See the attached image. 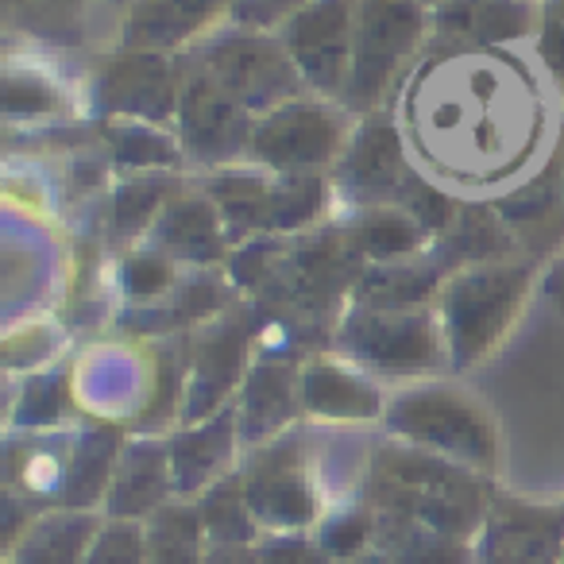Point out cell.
<instances>
[{"label":"cell","mask_w":564,"mask_h":564,"mask_svg":"<svg viewBox=\"0 0 564 564\" xmlns=\"http://www.w3.org/2000/svg\"><path fill=\"white\" fill-rule=\"evenodd\" d=\"M205 522H209L213 541L225 545H243L251 541V507L248 495H240L236 487H217L205 502Z\"/></svg>","instance_id":"obj_24"},{"label":"cell","mask_w":564,"mask_h":564,"mask_svg":"<svg viewBox=\"0 0 564 564\" xmlns=\"http://www.w3.org/2000/svg\"><path fill=\"white\" fill-rule=\"evenodd\" d=\"M166 491L163 460L151 456H128L120 468L117 484H112V514H143V510H159Z\"/></svg>","instance_id":"obj_19"},{"label":"cell","mask_w":564,"mask_h":564,"mask_svg":"<svg viewBox=\"0 0 564 564\" xmlns=\"http://www.w3.org/2000/svg\"><path fill=\"white\" fill-rule=\"evenodd\" d=\"M251 151L259 163L286 174H306L340 151V124L314 101H286L256 120Z\"/></svg>","instance_id":"obj_5"},{"label":"cell","mask_w":564,"mask_h":564,"mask_svg":"<svg viewBox=\"0 0 564 564\" xmlns=\"http://www.w3.org/2000/svg\"><path fill=\"white\" fill-rule=\"evenodd\" d=\"M159 236L171 251L186 259H217L220 256V228H217V209H209L205 202H178L166 209V217L159 220Z\"/></svg>","instance_id":"obj_16"},{"label":"cell","mask_w":564,"mask_h":564,"mask_svg":"<svg viewBox=\"0 0 564 564\" xmlns=\"http://www.w3.org/2000/svg\"><path fill=\"white\" fill-rule=\"evenodd\" d=\"M109 140H112V148H117V155L132 166H166L178 159L171 140H163V135L143 124H132V120H128V124H112Z\"/></svg>","instance_id":"obj_25"},{"label":"cell","mask_w":564,"mask_h":564,"mask_svg":"<svg viewBox=\"0 0 564 564\" xmlns=\"http://www.w3.org/2000/svg\"><path fill=\"white\" fill-rule=\"evenodd\" d=\"M422 228L406 209H368L352 228V248L371 259H399L422 243Z\"/></svg>","instance_id":"obj_18"},{"label":"cell","mask_w":564,"mask_h":564,"mask_svg":"<svg viewBox=\"0 0 564 564\" xmlns=\"http://www.w3.org/2000/svg\"><path fill=\"white\" fill-rule=\"evenodd\" d=\"M433 24L445 47H491L530 32L533 9L525 0H441Z\"/></svg>","instance_id":"obj_9"},{"label":"cell","mask_w":564,"mask_h":564,"mask_svg":"<svg viewBox=\"0 0 564 564\" xmlns=\"http://www.w3.org/2000/svg\"><path fill=\"white\" fill-rule=\"evenodd\" d=\"M128 282H132L135 294H151V291H159V286L171 282V271H166L163 259L140 256V259H132V267H128Z\"/></svg>","instance_id":"obj_30"},{"label":"cell","mask_w":564,"mask_h":564,"mask_svg":"<svg viewBox=\"0 0 564 564\" xmlns=\"http://www.w3.org/2000/svg\"><path fill=\"white\" fill-rule=\"evenodd\" d=\"M86 545H94V518L47 514L24 533L17 556L20 564H82Z\"/></svg>","instance_id":"obj_14"},{"label":"cell","mask_w":564,"mask_h":564,"mask_svg":"<svg viewBox=\"0 0 564 564\" xmlns=\"http://www.w3.org/2000/svg\"><path fill=\"white\" fill-rule=\"evenodd\" d=\"M340 186L356 197H402L406 194V166L402 143L391 124L368 120L340 155Z\"/></svg>","instance_id":"obj_10"},{"label":"cell","mask_w":564,"mask_h":564,"mask_svg":"<svg viewBox=\"0 0 564 564\" xmlns=\"http://www.w3.org/2000/svg\"><path fill=\"white\" fill-rule=\"evenodd\" d=\"M178 117L186 151L205 163H225L240 155L256 135V120L248 117V109L205 70H194L182 82Z\"/></svg>","instance_id":"obj_6"},{"label":"cell","mask_w":564,"mask_h":564,"mask_svg":"<svg viewBox=\"0 0 564 564\" xmlns=\"http://www.w3.org/2000/svg\"><path fill=\"white\" fill-rule=\"evenodd\" d=\"M159 202H163V186H155V182H132V186L120 189V197H117L120 232H135V228L148 225L159 213Z\"/></svg>","instance_id":"obj_28"},{"label":"cell","mask_w":564,"mask_h":564,"mask_svg":"<svg viewBox=\"0 0 564 564\" xmlns=\"http://www.w3.org/2000/svg\"><path fill=\"white\" fill-rule=\"evenodd\" d=\"M294 4H306V0H243V17H251V20H271L274 12H286V9H294Z\"/></svg>","instance_id":"obj_32"},{"label":"cell","mask_w":564,"mask_h":564,"mask_svg":"<svg viewBox=\"0 0 564 564\" xmlns=\"http://www.w3.org/2000/svg\"><path fill=\"white\" fill-rule=\"evenodd\" d=\"M394 430L422 441L430 448L468 456V460H491L495 441L479 410L453 399L445 391H417L394 406Z\"/></svg>","instance_id":"obj_8"},{"label":"cell","mask_w":564,"mask_h":564,"mask_svg":"<svg viewBox=\"0 0 564 564\" xmlns=\"http://www.w3.org/2000/svg\"><path fill=\"white\" fill-rule=\"evenodd\" d=\"M430 286L433 279L417 267H383V271H371L360 282V294L376 306H410V302L425 299Z\"/></svg>","instance_id":"obj_22"},{"label":"cell","mask_w":564,"mask_h":564,"mask_svg":"<svg viewBox=\"0 0 564 564\" xmlns=\"http://www.w3.org/2000/svg\"><path fill=\"white\" fill-rule=\"evenodd\" d=\"M109 460H112V441L97 437L74 456L70 476H66V499L70 502H89L94 491H101V484L109 479Z\"/></svg>","instance_id":"obj_26"},{"label":"cell","mask_w":564,"mask_h":564,"mask_svg":"<svg viewBox=\"0 0 564 564\" xmlns=\"http://www.w3.org/2000/svg\"><path fill=\"white\" fill-rule=\"evenodd\" d=\"M422 0H356L352 70H348L345 101L371 109L394 86L406 58L422 40Z\"/></svg>","instance_id":"obj_1"},{"label":"cell","mask_w":564,"mask_h":564,"mask_svg":"<svg viewBox=\"0 0 564 564\" xmlns=\"http://www.w3.org/2000/svg\"><path fill=\"white\" fill-rule=\"evenodd\" d=\"M561 522L541 514H514L499 525L491 538L495 564H553L556 545H561Z\"/></svg>","instance_id":"obj_15"},{"label":"cell","mask_w":564,"mask_h":564,"mask_svg":"<svg viewBox=\"0 0 564 564\" xmlns=\"http://www.w3.org/2000/svg\"><path fill=\"white\" fill-rule=\"evenodd\" d=\"M453 248L456 256H468V259H487L502 248V236L499 225L491 217H479V213H468L464 225L453 232Z\"/></svg>","instance_id":"obj_29"},{"label":"cell","mask_w":564,"mask_h":564,"mask_svg":"<svg viewBox=\"0 0 564 564\" xmlns=\"http://www.w3.org/2000/svg\"><path fill=\"white\" fill-rule=\"evenodd\" d=\"M348 348L379 368H425L433 360V337L422 317L371 314L348 325Z\"/></svg>","instance_id":"obj_12"},{"label":"cell","mask_w":564,"mask_h":564,"mask_svg":"<svg viewBox=\"0 0 564 564\" xmlns=\"http://www.w3.org/2000/svg\"><path fill=\"white\" fill-rule=\"evenodd\" d=\"M228 456V425H209V430H197L189 437L178 441L174 448V468H178V479L186 487H197L202 479H209L213 471L225 464Z\"/></svg>","instance_id":"obj_20"},{"label":"cell","mask_w":564,"mask_h":564,"mask_svg":"<svg viewBox=\"0 0 564 564\" xmlns=\"http://www.w3.org/2000/svg\"><path fill=\"white\" fill-rule=\"evenodd\" d=\"M202 70L213 74L248 112L279 109V105L294 101L302 86V74L286 43L263 32H240L217 40L205 51Z\"/></svg>","instance_id":"obj_2"},{"label":"cell","mask_w":564,"mask_h":564,"mask_svg":"<svg viewBox=\"0 0 564 564\" xmlns=\"http://www.w3.org/2000/svg\"><path fill=\"white\" fill-rule=\"evenodd\" d=\"M97 86H101L105 109L140 120L171 117L182 101L174 63L166 58V51H151V47H128L120 55H112Z\"/></svg>","instance_id":"obj_7"},{"label":"cell","mask_w":564,"mask_h":564,"mask_svg":"<svg viewBox=\"0 0 564 564\" xmlns=\"http://www.w3.org/2000/svg\"><path fill=\"white\" fill-rule=\"evenodd\" d=\"M86 564H143V538L132 522L109 525L101 538L89 545Z\"/></svg>","instance_id":"obj_27"},{"label":"cell","mask_w":564,"mask_h":564,"mask_svg":"<svg viewBox=\"0 0 564 564\" xmlns=\"http://www.w3.org/2000/svg\"><path fill=\"white\" fill-rule=\"evenodd\" d=\"M220 9L225 0H135L132 20H128V43L151 51L178 47L194 32H202Z\"/></svg>","instance_id":"obj_13"},{"label":"cell","mask_w":564,"mask_h":564,"mask_svg":"<svg viewBox=\"0 0 564 564\" xmlns=\"http://www.w3.org/2000/svg\"><path fill=\"white\" fill-rule=\"evenodd\" d=\"M243 414H251V422L271 425L274 417L291 414V371L286 368H256L243 394Z\"/></svg>","instance_id":"obj_23"},{"label":"cell","mask_w":564,"mask_h":564,"mask_svg":"<svg viewBox=\"0 0 564 564\" xmlns=\"http://www.w3.org/2000/svg\"><path fill=\"white\" fill-rule=\"evenodd\" d=\"M356 0H306L286 20L282 43L291 51L302 82L322 97H345L352 70Z\"/></svg>","instance_id":"obj_3"},{"label":"cell","mask_w":564,"mask_h":564,"mask_svg":"<svg viewBox=\"0 0 564 564\" xmlns=\"http://www.w3.org/2000/svg\"><path fill=\"white\" fill-rule=\"evenodd\" d=\"M525 282H530L525 267H476L448 286L445 322L460 360H476L507 329Z\"/></svg>","instance_id":"obj_4"},{"label":"cell","mask_w":564,"mask_h":564,"mask_svg":"<svg viewBox=\"0 0 564 564\" xmlns=\"http://www.w3.org/2000/svg\"><path fill=\"white\" fill-rule=\"evenodd\" d=\"M545 58L553 63L556 74H564V0H561V12L549 20V40H545Z\"/></svg>","instance_id":"obj_31"},{"label":"cell","mask_w":564,"mask_h":564,"mask_svg":"<svg viewBox=\"0 0 564 564\" xmlns=\"http://www.w3.org/2000/svg\"><path fill=\"white\" fill-rule=\"evenodd\" d=\"M433 4H441V0H433Z\"/></svg>","instance_id":"obj_33"},{"label":"cell","mask_w":564,"mask_h":564,"mask_svg":"<svg viewBox=\"0 0 564 564\" xmlns=\"http://www.w3.org/2000/svg\"><path fill=\"white\" fill-rule=\"evenodd\" d=\"M243 495H248V507L256 510L267 522H306L314 514V502H310L306 479H302L299 453L291 445H274L271 453H263L251 464L248 479H243Z\"/></svg>","instance_id":"obj_11"},{"label":"cell","mask_w":564,"mask_h":564,"mask_svg":"<svg viewBox=\"0 0 564 564\" xmlns=\"http://www.w3.org/2000/svg\"><path fill=\"white\" fill-rule=\"evenodd\" d=\"M302 391H306V402L317 414H329V417H368L379 406L376 387L360 383V379L345 376L337 368H325V364L306 371Z\"/></svg>","instance_id":"obj_17"},{"label":"cell","mask_w":564,"mask_h":564,"mask_svg":"<svg viewBox=\"0 0 564 564\" xmlns=\"http://www.w3.org/2000/svg\"><path fill=\"white\" fill-rule=\"evenodd\" d=\"M151 564H197V518L163 510L151 530Z\"/></svg>","instance_id":"obj_21"}]
</instances>
